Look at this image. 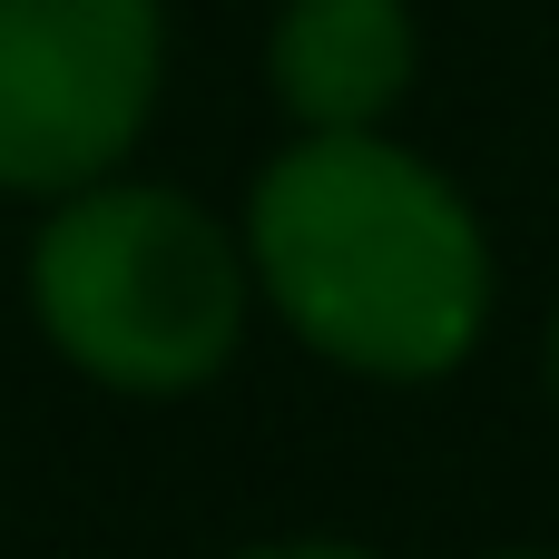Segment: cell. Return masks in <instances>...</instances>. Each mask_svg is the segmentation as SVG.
<instances>
[{
    "label": "cell",
    "instance_id": "6",
    "mask_svg": "<svg viewBox=\"0 0 559 559\" xmlns=\"http://www.w3.org/2000/svg\"><path fill=\"white\" fill-rule=\"evenodd\" d=\"M550 403H559V314H550Z\"/></svg>",
    "mask_w": 559,
    "mask_h": 559
},
{
    "label": "cell",
    "instance_id": "2",
    "mask_svg": "<svg viewBox=\"0 0 559 559\" xmlns=\"http://www.w3.org/2000/svg\"><path fill=\"white\" fill-rule=\"evenodd\" d=\"M29 324L39 344L128 403H177L206 393L255 305V265H246V226H226L216 206H197L187 187L157 177H98L59 206H39L29 236Z\"/></svg>",
    "mask_w": 559,
    "mask_h": 559
},
{
    "label": "cell",
    "instance_id": "7",
    "mask_svg": "<svg viewBox=\"0 0 559 559\" xmlns=\"http://www.w3.org/2000/svg\"><path fill=\"white\" fill-rule=\"evenodd\" d=\"M491 559H559V550H491Z\"/></svg>",
    "mask_w": 559,
    "mask_h": 559
},
{
    "label": "cell",
    "instance_id": "5",
    "mask_svg": "<svg viewBox=\"0 0 559 559\" xmlns=\"http://www.w3.org/2000/svg\"><path fill=\"white\" fill-rule=\"evenodd\" d=\"M226 559H383L373 540H354V531H275V540H246V550Z\"/></svg>",
    "mask_w": 559,
    "mask_h": 559
},
{
    "label": "cell",
    "instance_id": "1",
    "mask_svg": "<svg viewBox=\"0 0 559 559\" xmlns=\"http://www.w3.org/2000/svg\"><path fill=\"white\" fill-rule=\"evenodd\" d=\"M255 305L334 373L442 383L491 334V226L393 128L285 138L246 197Z\"/></svg>",
    "mask_w": 559,
    "mask_h": 559
},
{
    "label": "cell",
    "instance_id": "3",
    "mask_svg": "<svg viewBox=\"0 0 559 559\" xmlns=\"http://www.w3.org/2000/svg\"><path fill=\"white\" fill-rule=\"evenodd\" d=\"M167 98V0H0V197L128 177Z\"/></svg>",
    "mask_w": 559,
    "mask_h": 559
},
{
    "label": "cell",
    "instance_id": "4",
    "mask_svg": "<svg viewBox=\"0 0 559 559\" xmlns=\"http://www.w3.org/2000/svg\"><path fill=\"white\" fill-rule=\"evenodd\" d=\"M423 79L413 0H275L265 88L295 138H383Z\"/></svg>",
    "mask_w": 559,
    "mask_h": 559
}]
</instances>
